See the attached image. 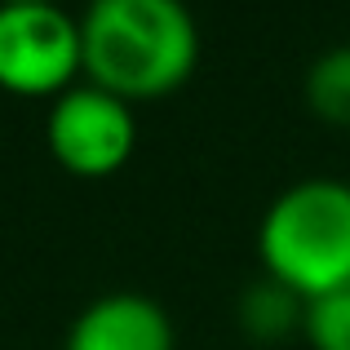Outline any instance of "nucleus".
<instances>
[{
	"label": "nucleus",
	"mask_w": 350,
	"mask_h": 350,
	"mask_svg": "<svg viewBox=\"0 0 350 350\" xmlns=\"http://www.w3.org/2000/svg\"><path fill=\"white\" fill-rule=\"evenodd\" d=\"M85 76L80 18L62 5H0V89L14 98H58Z\"/></svg>",
	"instance_id": "nucleus-3"
},
{
	"label": "nucleus",
	"mask_w": 350,
	"mask_h": 350,
	"mask_svg": "<svg viewBox=\"0 0 350 350\" xmlns=\"http://www.w3.org/2000/svg\"><path fill=\"white\" fill-rule=\"evenodd\" d=\"M62 350H178V333L155 297L116 288L94 297L71 319Z\"/></svg>",
	"instance_id": "nucleus-5"
},
{
	"label": "nucleus",
	"mask_w": 350,
	"mask_h": 350,
	"mask_svg": "<svg viewBox=\"0 0 350 350\" xmlns=\"http://www.w3.org/2000/svg\"><path fill=\"white\" fill-rule=\"evenodd\" d=\"M235 319L239 333L257 346H275L288 342L301 333V319H306V297L288 288V284L271 280V275H257L244 293L235 297Z\"/></svg>",
	"instance_id": "nucleus-6"
},
{
	"label": "nucleus",
	"mask_w": 350,
	"mask_h": 350,
	"mask_svg": "<svg viewBox=\"0 0 350 350\" xmlns=\"http://www.w3.org/2000/svg\"><path fill=\"white\" fill-rule=\"evenodd\" d=\"M0 5H58V0H0Z\"/></svg>",
	"instance_id": "nucleus-9"
},
{
	"label": "nucleus",
	"mask_w": 350,
	"mask_h": 350,
	"mask_svg": "<svg viewBox=\"0 0 350 350\" xmlns=\"http://www.w3.org/2000/svg\"><path fill=\"white\" fill-rule=\"evenodd\" d=\"M301 337L310 342V350H350V288L306 301Z\"/></svg>",
	"instance_id": "nucleus-8"
},
{
	"label": "nucleus",
	"mask_w": 350,
	"mask_h": 350,
	"mask_svg": "<svg viewBox=\"0 0 350 350\" xmlns=\"http://www.w3.org/2000/svg\"><path fill=\"white\" fill-rule=\"evenodd\" d=\"M80 53L89 85L124 103H151L196 76L200 23L187 0H89Z\"/></svg>",
	"instance_id": "nucleus-1"
},
{
	"label": "nucleus",
	"mask_w": 350,
	"mask_h": 350,
	"mask_svg": "<svg viewBox=\"0 0 350 350\" xmlns=\"http://www.w3.org/2000/svg\"><path fill=\"white\" fill-rule=\"evenodd\" d=\"M44 146L71 178H111L137 146L133 103L80 80L44 111Z\"/></svg>",
	"instance_id": "nucleus-4"
},
{
	"label": "nucleus",
	"mask_w": 350,
	"mask_h": 350,
	"mask_svg": "<svg viewBox=\"0 0 350 350\" xmlns=\"http://www.w3.org/2000/svg\"><path fill=\"white\" fill-rule=\"evenodd\" d=\"M301 98H306L310 116L324 124L350 129V40L324 49L301 76Z\"/></svg>",
	"instance_id": "nucleus-7"
},
{
	"label": "nucleus",
	"mask_w": 350,
	"mask_h": 350,
	"mask_svg": "<svg viewBox=\"0 0 350 350\" xmlns=\"http://www.w3.org/2000/svg\"><path fill=\"white\" fill-rule=\"evenodd\" d=\"M257 262L306 301L350 288V182L319 173L284 187L257 222Z\"/></svg>",
	"instance_id": "nucleus-2"
}]
</instances>
